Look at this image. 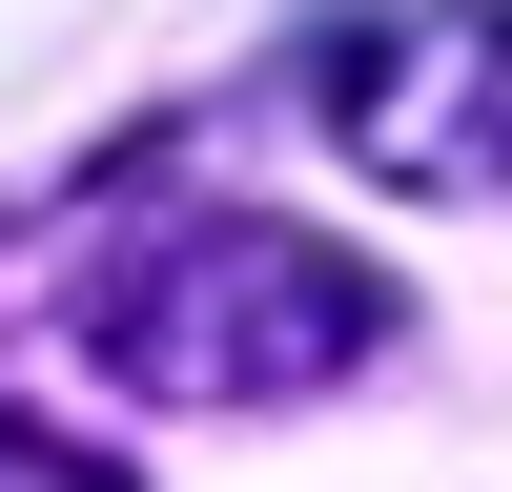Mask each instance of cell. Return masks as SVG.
Here are the masks:
<instances>
[{"label": "cell", "instance_id": "cell-1", "mask_svg": "<svg viewBox=\"0 0 512 492\" xmlns=\"http://www.w3.org/2000/svg\"><path fill=\"white\" fill-rule=\"evenodd\" d=\"M82 349H103L123 390H164V410H287V390H349V369L390 349V287H369L328 226L205 205V226L123 246V267L82 287Z\"/></svg>", "mask_w": 512, "mask_h": 492}, {"label": "cell", "instance_id": "cell-2", "mask_svg": "<svg viewBox=\"0 0 512 492\" xmlns=\"http://www.w3.org/2000/svg\"><path fill=\"white\" fill-rule=\"evenodd\" d=\"M328 144L410 205H492L512 185V0H369L349 41L308 62Z\"/></svg>", "mask_w": 512, "mask_h": 492}, {"label": "cell", "instance_id": "cell-3", "mask_svg": "<svg viewBox=\"0 0 512 492\" xmlns=\"http://www.w3.org/2000/svg\"><path fill=\"white\" fill-rule=\"evenodd\" d=\"M0 492H123L103 451H62V431H0Z\"/></svg>", "mask_w": 512, "mask_h": 492}]
</instances>
